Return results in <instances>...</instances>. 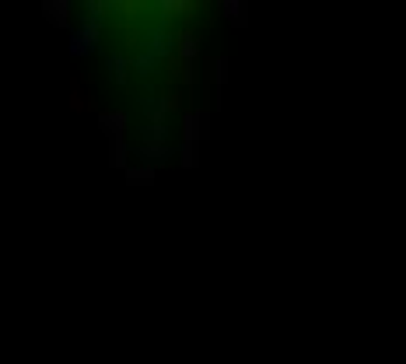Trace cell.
I'll list each match as a JSON object with an SVG mask.
<instances>
[{
	"label": "cell",
	"mask_w": 406,
	"mask_h": 364,
	"mask_svg": "<svg viewBox=\"0 0 406 364\" xmlns=\"http://www.w3.org/2000/svg\"><path fill=\"white\" fill-rule=\"evenodd\" d=\"M98 42H102V21L81 15V25L71 32V46H67L71 57H88V53H95Z\"/></svg>",
	"instance_id": "cell-1"
},
{
	"label": "cell",
	"mask_w": 406,
	"mask_h": 364,
	"mask_svg": "<svg viewBox=\"0 0 406 364\" xmlns=\"http://www.w3.org/2000/svg\"><path fill=\"white\" fill-rule=\"evenodd\" d=\"M200 116L196 113H183V165L196 169L200 165Z\"/></svg>",
	"instance_id": "cell-2"
},
{
	"label": "cell",
	"mask_w": 406,
	"mask_h": 364,
	"mask_svg": "<svg viewBox=\"0 0 406 364\" xmlns=\"http://www.w3.org/2000/svg\"><path fill=\"white\" fill-rule=\"evenodd\" d=\"M95 123H98V130L112 140V137H127V130H130V116L123 113V109H112V113H98L95 116Z\"/></svg>",
	"instance_id": "cell-3"
},
{
	"label": "cell",
	"mask_w": 406,
	"mask_h": 364,
	"mask_svg": "<svg viewBox=\"0 0 406 364\" xmlns=\"http://www.w3.org/2000/svg\"><path fill=\"white\" fill-rule=\"evenodd\" d=\"M172 102H176V98H165V95H144L140 98V109H144L151 126H165V116L172 109Z\"/></svg>",
	"instance_id": "cell-4"
},
{
	"label": "cell",
	"mask_w": 406,
	"mask_h": 364,
	"mask_svg": "<svg viewBox=\"0 0 406 364\" xmlns=\"http://www.w3.org/2000/svg\"><path fill=\"white\" fill-rule=\"evenodd\" d=\"M196 49H200V42H196V35L186 28L183 35H179V53H183V77H186V84H193L196 81Z\"/></svg>",
	"instance_id": "cell-5"
},
{
	"label": "cell",
	"mask_w": 406,
	"mask_h": 364,
	"mask_svg": "<svg viewBox=\"0 0 406 364\" xmlns=\"http://www.w3.org/2000/svg\"><path fill=\"white\" fill-rule=\"evenodd\" d=\"M71 11H74L71 0H42V15L56 28H71Z\"/></svg>",
	"instance_id": "cell-6"
},
{
	"label": "cell",
	"mask_w": 406,
	"mask_h": 364,
	"mask_svg": "<svg viewBox=\"0 0 406 364\" xmlns=\"http://www.w3.org/2000/svg\"><path fill=\"white\" fill-rule=\"evenodd\" d=\"M130 154H137V158H140L144 165H151V169H154V165H165L176 151H172L168 144H140V147H133Z\"/></svg>",
	"instance_id": "cell-7"
},
{
	"label": "cell",
	"mask_w": 406,
	"mask_h": 364,
	"mask_svg": "<svg viewBox=\"0 0 406 364\" xmlns=\"http://www.w3.org/2000/svg\"><path fill=\"white\" fill-rule=\"evenodd\" d=\"M147 53H151L154 60H165V57L172 53V32H168L165 25H154V28H151V35H147Z\"/></svg>",
	"instance_id": "cell-8"
},
{
	"label": "cell",
	"mask_w": 406,
	"mask_h": 364,
	"mask_svg": "<svg viewBox=\"0 0 406 364\" xmlns=\"http://www.w3.org/2000/svg\"><path fill=\"white\" fill-rule=\"evenodd\" d=\"M109 165L127 172V165H130V147H127V137H112V140H109Z\"/></svg>",
	"instance_id": "cell-9"
},
{
	"label": "cell",
	"mask_w": 406,
	"mask_h": 364,
	"mask_svg": "<svg viewBox=\"0 0 406 364\" xmlns=\"http://www.w3.org/2000/svg\"><path fill=\"white\" fill-rule=\"evenodd\" d=\"M105 67H109V74H112V81L116 84H127V70H130V57L127 53H112L109 60H105Z\"/></svg>",
	"instance_id": "cell-10"
},
{
	"label": "cell",
	"mask_w": 406,
	"mask_h": 364,
	"mask_svg": "<svg viewBox=\"0 0 406 364\" xmlns=\"http://www.w3.org/2000/svg\"><path fill=\"white\" fill-rule=\"evenodd\" d=\"M221 11L228 15V21L235 25V28H246V25H249V15H246L249 8L242 4V0H224V4H221Z\"/></svg>",
	"instance_id": "cell-11"
},
{
	"label": "cell",
	"mask_w": 406,
	"mask_h": 364,
	"mask_svg": "<svg viewBox=\"0 0 406 364\" xmlns=\"http://www.w3.org/2000/svg\"><path fill=\"white\" fill-rule=\"evenodd\" d=\"M123 175H127V182H130V186H151L158 172H154L151 165H127V172H123Z\"/></svg>",
	"instance_id": "cell-12"
},
{
	"label": "cell",
	"mask_w": 406,
	"mask_h": 364,
	"mask_svg": "<svg viewBox=\"0 0 406 364\" xmlns=\"http://www.w3.org/2000/svg\"><path fill=\"white\" fill-rule=\"evenodd\" d=\"M154 67H158V60H154V57L147 53V49H144V53H137V57H133V70H137V74L151 77V74H154Z\"/></svg>",
	"instance_id": "cell-13"
},
{
	"label": "cell",
	"mask_w": 406,
	"mask_h": 364,
	"mask_svg": "<svg viewBox=\"0 0 406 364\" xmlns=\"http://www.w3.org/2000/svg\"><path fill=\"white\" fill-rule=\"evenodd\" d=\"M144 130V144H165V133H168V126H140Z\"/></svg>",
	"instance_id": "cell-14"
},
{
	"label": "cell",
	"mask_w": 406,
	"mask_h": 364,
	"mask_svg": "<svg viewBox=\"0 0 406 364\" xmlns=\"http://www.w3.org/2000/svg\"><path fill=\"white\" fill-rule=\"evenodd\" d=\"M214 74H217V91L228 84V57H217L214 60Z\"/></svg>",
	"instance_id": "cell-15"
},
{
	"label": "cell",
	"mask_w": 406,
	"mask_h": 364,
	"mask_svg": "<svg viewBox=\"0 0 406 364\" xmlns=\"http://www.w3.org/2000/svg\"><path fill=\"white\" fill-rule=\"evenodd\" d=\"M71 109L74 113H84V109H91V102H88V95H81L77 88L71 91Z\"/></svg>",
	"instance_id": "cell-16"
},
{
	"label": "cell",
	"mask_w": 406,
	"mask_h": 364,
	"mask_svg": "<svg viewBox=\"0 0 406 364\" xmlns=\"http://www.w3.org/2000/svg\"><path fill=\"white\" fill-rule=\"evenodd\" d=\"M196 116H200V133H203V140H207V137H210V113H207V109H200Z\"/></svg>",
	"instance_id": "cell-17"
}]
</instances>
